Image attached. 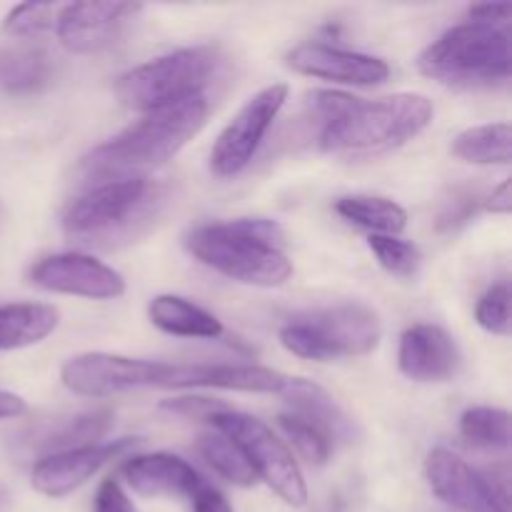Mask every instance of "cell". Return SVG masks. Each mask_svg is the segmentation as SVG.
I'll list each match as a JSON object with an SVG mask.
<instances>
[{
    "label": "cell",
    "instance_id": "21",
    "mask_svg": "<svg viewBox=\"0 0 512 512\" xmlns=\"http://www.w3.org/2000/svg\"><path fill=\"white\" fill-rule=\"evenodd\" d=\"M110 428H113V413L110 410H88V413L73 415V418L48 425L38 435V448L45 450V455L88 448V445H98L108 435Z\"/></svg>",
    "mask_w": 512,
    "mask_h": 512
},
{
    "label": "cell",
    "instance_id": "23",
    "mask_svg": "<svg viewBox=\"0 0 512 512\" xmlns=\"http://www.w3.org/2000/svg\"><path fill=\"white\" fill-rule=\"evenodd\" d=\"M453 155L475 165H508L512 158V130L508 123L478 125L453 140Z\"/></svg>",
    "mask_w": 512,
    "mask_h": 512
},
{
    "label": "cell",
    "instance_id": "37",
    "mask_svg": "<svg viewBox=\"0 0 512 512\" xmlns=\"http://www.w3.org/2000/svg\"><path fill=\"white\" fill-rule=\"evenodd\" d=\"M512 208V198H510V180H505L498 190H493L488 200V210L490 213H500V215H508Z\"/></svg>",
    "mask_w": 512,
    "mask_h": 512
},
{
    "label": "cell",
    "instance_id": "14",
    "mask_svg": "<svg viewBox=\"0 0 512 512\" xmlns=\"http://www.w3.org/2000/svg\"><path fill=\"white\" fill-rule=\"evenodd\" d=\"M288 65L295 73L343 85H378L390 75V65L383 58L323 43H308L290 50Z\"/></svg>",
    "mask_w": 512,
    "mask_h": 512
},
{
    "label": "cell",
    "instance_id": "3",
    "mask_svg": "<svg viewBox=\"0 0 512 512\" xmlns=\"http://www.w3.org/2000/svg\"><path fill=\"white\" fill-rule=\"evenodd\" d=\"M165 183L138 178L90 188L63 215V230L85 248H115L143 235L168 203Z\"/></svg>",
    "mask_w": 512,
    "mask_h": 512
},
{
    "label": "cell",
    "instance_id": "16",
    "mask_svg": "<svg viewBox=\"0 0 512 512\" xmlns=\"http://www.w3.org/2000/svg\"><path fill=\"white\" fill-rule=\"evenodd\" d=\"M130 445H133V440H118V443H98L88 445V448L45 455L35 463L33 475H30L33 488L48 498L70 495Z\"/></svg>",
    "mask_w": 512,
    "mask_h": 512
},
{
    "label": "cell",
    "instance_id": "7",
    "mask_svg": "<svg viewBox=\"0 0 512 512\" xmlns=\"http://www.w3.org/2000/svg\"><path fill=\"white\" fill-rule=\"evenodd\" d=\"M380 328L378 315L358 303L335 305V308L313 310L295 315L280 328V343L298 358L335 360L358 358L378 348Z\"/></svg>",
    "mask_w": 512,
    "mask_h": 512
},
{
    "label": "cell",
    "instance_id": "5",
    "mask_svg": "<svg viewBox=\"0 0 512 512\" xmlns=\"http://www.w3.org/2000/svg\"><path fill=\"white\" fill-rule=\"evenodd\" d=\"M420 70L455 88H493L510 80L512 43L498 25L465 23L440 35L418 58Z\"/></svg>",
    "mask_w": 512,
    "mask_h": 512
},
{
    "label": "cell",
    "instance_id": "31",
    "mask_svg": "<svg viewBox=\"0 0 512 512\" xmlns=\"http://www.w3.org/2000/svg\"><path fill=\"white\" fill-rule=\"evenodd\" d=\"M160 408L168 410V413L175 415H185V418H193V420H210L215 413L225 410L228 405H223L220 400H210V398H170L160 403Z\"/></svg>",
    "mask_w": 512,
    "mask_h": 512
},
{
    "label": "cell",
    "instance_id": "35",
    "mask_svg": "<svg viewBox=\"0 0 512 512\" xmlns=\"http://www.w3.org/2000/svg\"><path fill=\"white\" fill-rule=\"evenodd\" d=\"M512 5L510 3H483V5H473L468 10V15L473 18V23H483V25H498L510 20Z\"/></svg>",
    "mask_w": 512,
    "mask_h": 512
},
{
    "label": "cell",
    "instance_id": "1",
    "mask_svg": "<svg viewBox=\"0 0 512 512\" xmlns=\"http://www.w3.org/2000/svg\"><path fill=\"white\" fill-rule=\"evenodd\" d=\"M205 118H208L205 93L150 110L138 123L90 150L80 160V183L95 188L115 180L148 178V173L163 168L203 130Z\"/></svg>",
    "mask_w": 512,
    "mask_h": 512
},
{
    "label": "cell",
    "instance_id": "39",
    "mask_svg": "<svg viewBox=\"0 0 512 512\" xmlns=\"http://www.w3.org/2000/svg\"><path fill=\"white\" fill-rule=\"evenodd\" d=\"M3 223H5V208L3 203H0V228H3Z\"/></svg>",
    "mask_w": 512,
    "mask_h": 512
},
{
    "label": "cell",
    "instance_id": "11",
    "mask_svg": "<svg viewBox=\"0 0 512 512\" xmlns=\"http://www.w3.org/2000/svg\"><path fill=\"white\" fill-rule=\"evenodd\" d=\"M30 283L50 293L78 295L88 300H115L125 293V280L118 270L83 253L43 258L30 268Z\"/></svg>",
    "mask_w": 512,
    "mask_h": 512
},
{
    "label": "cell",
    "instance_id": "28",
    "mask_svg": "<svg viewBox=\"0 0 512 512\" xmlns=\"http://www.w3.org/2000/svg\"><path fill=\"white\" fill-rule=\"evenodd\" d=\"M280 430L285 433V438L298 448V453L308 460L310 465H325L333 453V440L323 433L320 428H315L313 423H308L300 415H280L278 418Z\"/></svg>",
    "mask_w": 512,
    "mask_h": 512
},
{
    "label": "cell",
    "instance_id": "18",
    "mask_svg": "<svg viewBox=\"0 0 512 512\" xmlns=\"http://www.w3.org/2000/svg\"><path fill=\"white\" fill-rule=\"evenodd\" d=\"M280 398L293 405V415H300L315 428L323 430L330 440H350L355 433V425L343 413L338 403L325 393L320 385L303 378H290V385L283 390Z\"/></svg>",
    "mask_w": 512,
    "mask_h": 512
},
{
    "label": "cell",
    "instance_id": "15",
    "mask_svg": "<svg viewBox=\"0 0 512 512\" xmlns=\"http://www.w3.org/2000/svg\"><path fill=\"white\" fill-rule=\"evenodd\" d=\"M460 348L448 330L438 325H413L400 338L398 365L403 375L418 383H443L458 375Z\"/></svg>",
    "mask_w": 512,
    "mask_h": 512
},
{
    "label": "cell",
    "instance_id": "17",
    "mask_svg": "<svg viewBox=\"0 0 512 512\" xmlns=\"http://www.w3.org/2000/svg\"><path fill=\"white\" fill-rule=\"evenodd\" d=\"M123 478L145 498H193L205 483L188 460L170 453L135 455L123 465Z\"/></svg>",
    "mask_w": 512,
    "mask_h": 512
},
{
    "label": "cell",
    "instance_id": "8",
    "mask_svg": "<svg viewBox=\"0 0 512 512\" xmlns=\"http://www.w3.org/2000/svg\"><path fill=\"white\" fill-rule=\"evenodd\" d=\"M218 63L220 53L213 45L175 50V53L160 55L150 63L128 70L115 85V93L120 103L128 108L150 113V110L203 95L205 85L218 70Z\"/></svg>",
    "mask_w": 512,
    "mask_h": 512
},
{
    "label": "cell",
    "instance_id": "19",
    "mask_svg": "<svg viewBox=\"0 0 512 512\" xmlns=\"http://www.w3.org/2000/svg\"><path fill=\"white\" fill-rule=\"evenodd\" d=\"M150 320L155 328L178 338H205L215 340L225 333L223 323L200 305L178 295H158L148 308Z\"/></svg>",
    "mask_w": 512,
    "mask_h": 512
},
{
    "label": "cell",
    "instance_id": "36",
    "mask_svg": "<svg viewBox=\"0 0 512 512\" xmlns=\"http://www.w3.org/2000/svg\"><path fill=\"white\" fill-rule=\"evenodd\" d=\"M25 413V400L20 395L8 393V390H0V420L18 418Z\"/></svg>",
    "mask_w": 512,
    "mask_h": 512
},
{
    "label": "cell",
    "instance_id": "27",
    "mask_svg": "<svg viewBox=\"0 0 512 512\" xmlns=\"http://www.w3.org/2000/svg\"><path fill=\"white\" fill-rule=\"evenodd\" d=\"M368 248L378 258L380 268L388 270L395 278L410 280L420 273V250L413 243L393 238V235H370Z\"/></svg>",
    "mask_w": 512,
    "mask_h": 512
},
{
    "label": "cell",
    "instance_id": "4",
    "mask_svg": "<svg viewBox=\"0 0 512 512\" xmlns=\"http://www.w3.org/2000/svg\"><path fill=\"white\" fill-rule=\"evenodd\" d=\"M433 103L420 93H398L380 100H360L323 125L325 153H383L418 138L433 120Z\"/></svg>",
    "mask_w": 512,
    "mask_h": 512
},
{
    "label": "cell",
    "instance_id": "38",
    "mask_svg": "<svg viewBox=\"0 0 512 512\" xmlns=\"http://www.w3.org/2000/svg\"><path fill=\"white\" fill-rule=\"evenodd\" d=\"M5 508H8V498H5V493L0 490V512H5Z\"/></svg>",
    "mask_w": 512,
    "mask_h": 512
},
{
    "label": "cell",
    "instance_id": "32",
    "mask_svg": "<svg viewBox=\"0 0 512 512\" xmlns=\"http://www.w3.org/2000/svg\"><path fill=\"white\" fill-rule=\"evenodd\" d=\"M353 103V95L338 93V90H315V93H310V105H313V110L325 120V123H330V120H335L338 115H343Z\"/></svg>",
    "mask_w": 512,
    "mask_h": 512
},
{
    "label": "cell",
    "instance_id": "10",
    "mask_svg": "<svg viewBox=\"0 0 512 512\" xmlns=\"http://www.w3.org/2000/svg\"><path fill=\"white\" fill-rule=\"evenodd\" d=\"M288 100V85L275 83L255 93L233 120L225 125L223 133L210 150V170L218 178H233L253 163L255 153L263 145L265 135L273 128L275 118Z\"/></svg>",
    "mask_w": 512,
    "mask_h": 512
},
{
    "label": "cell",
    "instance_id": "6",
    "mask_svg": "<svg viewBox=\"0 0 512 512\" xmlns=\"http://www.w3.org/2000/svg\"><path fill=\"white\" fill-rule=\"evenodd\" d=\"M213 365H175L110 353H83L60 370L63 385L75 395L105 398L140 388H208Z\"/></svg>",
    "mask_w": 512,
    "mask_h": 512
},
{
    "label": "cell",
    "instance_id": "2",
    "mask_svg": "<svg viewBox=\"0 0 512 512\" xmlns=\"http://www.w3.org/2000/svg\"><path fill=\"white\" fill-rule=\"evenodd\" d=\"M283 245V228L265 218L200 225L185 235V248L193 258L225 278L258 288H275L293 275Z\"/></svg>",
    "mask_w": 512,
    "mask_h": 512
},
{
    "label": "cell",
    "instance_id": "29",
    "mask_svg": "<svg viewBox=\"0 0 512 512\" xmlns=\"http://www.w3.org/2000/svg\"><path fill=\"white\" fill-rule=\"evenodd\" d=\"M60 8H63V5H55V3L15 5L3 23L5 33L15 35V38H30V35L45 33V30L55 28V20H58Z\"/></svg>",
    "mask_w": 512,
    "mask_h": 512
},
{
    "label": "cell",
    "instance_id": "12",
    "mask_svg": "<svg viewBox=\"0 0 512 512\" xmlns=\"http://www.w3.org/2000/svg\"><path fill=\"white\" fill-rule=\"evenodd\" d=\"M425 475L433 493L458 512H510V498L450 450L435 448L425 460Z\"/></svg>",
    "mask_w": 512,
    "mask_h": 512
},
{
    "label": "cell",
    "instance_id": "30",
    "mask_svg": "<svg viewBox=\"0 0 512 512\" xmlns=\"http://www.w3.org/2000/svg\"><path fill=\"white\" fill-rule=\"evenodd\" d=\"M475 318H478L480 328H485L493 335H510V285L498 283L478 300L475 308Z\"/></svg>",
    "mask_w": 512,
    "mask_h": 512
},
{
    "label": "cell",
    "instance_id": "13",
    "mask_svg": "<svg viewBox=\"0 0 512 512\" xmlns=\"http://www.w3.org/2000/svg\"><path fill=\"white\" fill-rule=\"evenodd\" d=\"M138 13L140 5L133 3H70L60 8L55 33L70 53H100Z\"/></svg>",
    "mask_w": 512,
    "mask_h": 512
},
{
    "label": "cell",
    "instance_id": "24",
    "mask_svg": "<svg viewBox=\"0 0 512 512\" xmlns=\"http://www.w3.org/2000/svg\"><path fill=\"white\" fill-rule=\"evenodd\" d=\"M198 453L220 478H225L228 483L240 485V488H250L255 483V473L250 468L248 458L243 455V450L223 433H208L198 438Z\"/></svg>",
    "mask_w": 512,
    "mask_h": 512
},
{
    "label": "cell",
    "instance_id": "34",
    "mask_svg": "<svg viewBox=\"0 0 512 512\" xmlns=\"http://www.w3.org/2000/svg\"><path fill=\"white\" fill-rule=\"evenodd\" d=\"M190 500H193L195 512H233L230 503L225 500V495L208 483L200 485L198 493H195Z\"/></svg>",
    "mask_w": 512,
    "mask_h": 512
},
{
    "label": "cell",
    "instance_id": "9",
    "mask_svg": "<svg viewBox=\"0 0 512 512\" xmlns=\"http://www.w3.org/2000/svg\"><path fill=\"white\" fill-rule=\"evenodd\" d=\"M208 423L218 433L228 435L243 450L255 478L265 480L288 505H295V508L305 505L308 488H305L303 473H300L293 453L285 448L283 440L263 420L253 418L248 413L225 408L220 413H215Z\"/></svg>",
    "mask_w": 512,
    "mask_h": 512
},
{
    "label": "cell",
    "instance_id": "26",
    "mask_svg": "<svg viewBox=\"0 0 512 512\" xmlns=\"http://www.w3.org/2000/svg\"><path fill=\"white\" fill-rule=\"evenodd\" d=\"M48 75V60L38 50L0 48V88L30 90Z\"/></svg>",
    "mask_w": 512,
    "mask_h": 512
},
{
    "label": "cell",
    "instance_id": "22",
    "mask_svg": "<svg viewBox=\"0 0 512 512\" xmlns=\"http://www.w3.org/2000/svg\"><path fill=\"white\" fill-rule=\"evenodd\" d=\"M340 218L358 228L370 230V235H398L408 225V213L398 203L378 195H345L335 203Z\"/></svg>",
    "mask_w": 512,
    "mask_h": 512
},
{
    "label": "cell",
    "instance_id": "33",
    "mask_svg": "<svg viewBox=\"0 0 512 512\" xmlns=\"http://www.w3.org/2000/svg\"><path fill=\"white\" fill-rule=\"evenodd\" d=\"M95 512H135L133 503L125 495L123 485L118 480H103L95 493Z\"/></svg>",
    "mask_w": 512,
    "mask_h": 512
},
{
    "label": "cell",
    "instance_id": "20",
    "mask_svg": "<svg viewBox=\"0 0 512 512\" xmlns=\"http://www.w3.org/2000/svg\"><path fill=\"white\" fill-rule=\"evenodd\" d=\"M60 313L43 303L0 305V353L40 343L58 328Z\"/></svg>",
    "mask_w": 512,
    "mask_h": 512
},
{
    "label": "cell",
    "instance_id": "25",
    "mask_svg": "<svg viewBox=\"0 0 512 512\" xmlns=\"http://www.w3.org/2000/svg\"><path fill=\"white\" fill-rule=\"evenodd\" d=\"M460 435L480 450L510 448V413L500 408H470L460 418Z\"/></svg>",
    "mask_w": 512,
    "mask_h": 512
}]
</instances>
